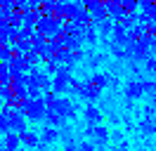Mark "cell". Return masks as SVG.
Instances as JSON below:
<instances>
[{
    "instance_id": "13",
    "label": "cell",
    "mask_w": 156,
    "mask_h": 151,
    "mask_svg": "<svg viewBox=\"0 0 156 151\" xmlns=\"http://www.w3.org/2000/svg\"><path fill=\"white\" fill-rule=\"evenodd\" d=\"M88 83H92L95 87H99V90H104V87H107V83H109V76L102 73V71H95V73L88 78Z\"/></svg>"
},
{
    "instance_id": "22",
    "label": "cell",
    "mask_w": 156,
    "mask_h": 151,
    "mask_svg": "<svg viewBox=\"0 0 156 151\" xmlns=\"http://www.w3.org/2000/svg\"><path fill=\"white\" fill-rule=\"evenodd\" d=\"M19 151H24V149H19Z\"/></svg>"
},
{
    "instance_id": "3",
    "label": "cell",
    "mask_w": 156,
    "mask_h": 151,
    "mask_svg": "<svg viewBox=\"0 0 156 151\" xmlns=\"http://www.w3.org/2000/svg\"><path fill=\"white\" fill-rule=\"evenodd\" d=\"M85 135H88V139L95 144V146H104L109 142V130L104 128V125H88V130H85Z\"/></svg>"
},
{
    "instance_id": "4",
    "label": "cell",
    "mask_w": 156,
    "mask_h": 151,
    "mask_svg": "<svg viewBox=\"0 0 156 151\" xmlns=\"http://www.w3.org/2000/svg\"><path fill=\"white\" fill-rule=\"evenodd\" d=\"M52 111H57L64 121H66V118L71 121V118H76V104L71 102V99H66V97H59L57 104L52 106Z\"/></svg>"
},
{
    "instance_id": "9",
    "label": "cell",
    "mask_w": 156,
    "mask_h": 151,
    "mask_svg": "<svg viewBox=\"0 0 156 151\" xmlns=\"http://www.w3.org/2000/svg\"><path fill=\"white\" fill-rule=\"evenodd\" d=\"M144 92H147V85L142 83V80H130V83L126 85V94L130 99H140Z\"/></svg>"
},
{
    "instance_id": "8",
    "label": "cell",
    "mask_w": 156,
    "mask_h": 151,
    "mask_svg": "<svg viewBox=\"0 0 156 151\" xmlns=\"http://www.w3.org/2000/svg\"><path fill=\"white\" fill-rule=\"evenodd\" d=\"M2 146L7 151H19L21 149V137H19V132H5V137H2Z\"/></svg>"
},
{
    "instance_id": "14",
    "label": "cell",
    "mask_w": 156,
    "mask_h": 151,
    "mask_svg": "<svg viewBox=\"0 0 156 151\" xmlns=\"http://www.w3.org/2000/svg\"><path fill=\"white\" fill-rule=\"evenodd\" d=\"M121 7H123V12H126V17H135V12L140 9V2H137V0H123Z\"/></svg>"
},
{
    "instance_id": "16",
    "label": "cell",
    "mask_w": 156,
    "mask_h": 151,
    "mask_svg": "<svg viewBox=\"0 0 156 151\" xmlns=\"http://www.w3.org/2000/svg\"><path fill=\"white\" fill-rule=\"evenodd\" d=\"M43 99H45V104H48V109H52V106H55V104H57V92H52V90H50V92H45L43 94Z\"/></svg>"
},
{
    "instance_id": "15",
    "label": "cell",
    "mask_w": 156,
    "mask_h": 151,
    "mask_svg": "<svg viewBox=\"0 0 156 151\" xmlns=\"http://www.w3.org/2000/svg\"><path fill=\"white\" fill-rule=\"evenodd\" d=\"M97 36H99L97 28H95V26H88V28H85V36H83V38L88 40L90 45H95V43H97Z\"/></svg>"
},
{
    "instance_id": "10",
    "label": "cell",
    "mask_w": 156,
    "mask_h": 151,
    "mask_svg": "<svg viewBox=\"0 0 156 151\" xmlns=\"http://www.w3.org/2000/svg\"><path fill=\"white\" fill-rule=\"evenodd\" d=\"M19 137H21V146H26V149H36L40 144V135L36 130H26V132H21Z\"/></svg>"
},
{
    "instance_id": "1",
    "label": "cell",
    "mask_w": 156,
    "mask_h": 151,
    "mask_svg": "<svg viewBox=\"0 0 156 151\" xmlns=\"http://www.w3.org/2000/svg\"><path fill=\"white\" fill-rule=\"evenodd\" d=\"M71 83H73V76H71V66H59V71L55 76H52V92H66V90H71Z\"/></svg>"
},
{
    "instance_id": "11",
    "label": "cell",
    "mask_w": 156,
    "mask_h": 151,
    "mask_svg": "<svg viewBox=\"0 0 156 151\" xmlns=\"http://www.w3.org/2000/svg\"><path fill=\"white\" fill-rule=\"evenodd\" d=\"M95 28H97V33L102 38L111 36V33H114V19H109V17L99 19V21H95Z\"/></svg>"
},
{
    "instance_id": "12",
    "label": "cell",
    "mask_w": 156,
    "mask_h": 151,
    "mask_svg": "<svg viewBox=\"0 0 156 151\" xmlns=\"http://www.w3.org/2000/svg\"><path fill=\"white\" fill-rule=\"evenodd\" d=\"M59 137H62V132H59L57 128H50V125H45V128L40 130V142H45V144H52V142H57Z\"/></svg>"
},
{
    "instance_id": "21",
    "label": "cell",
    "mask_w": 156,
    "mask_h": 151,
    "mask_svg": "<svg viewBox=\"0 0 156 151\" xmlns=\"http://www.w3.org/2000/svg\"><path fill=\"white\" fill-rule=\"evenodd\" d=\"M0 151H7V149H5V146H2V144H0Z\"/></svg>"
},
{
    "instance_id": "18",
    "label": "cell",
    "mask_w": 156,
    "mask_h": 151,
    "mask_svg": "<svg viewBox=\"0 0 156 151\" xmlns=\"http://www.w3.org/2000/svg\"><path fill=\"white\" fill-rule=\"evenodd\" d=\"M97 146L92 144L90 139H83V142H78V151H95Z\"/></svg>"
},
{
    "instance_id": "19",
    "label": "cell",
    "mask_w": 156,
    "mask_h": 151,
    "mask_svg": "<svg viewBox=\"0 0 156 151\" xmlns=\"http://www.w3.org/2000/svg\"><path fill=\"white\" fill-rule=\"evenodd\" d=\"M0 130H2V132H10V118H7L2 111H0Z\"/></svg>"
},
{
    "instance_id": "6",
    "label": "cell",
    "mask_w": 156,
    "mask_h": 151,
    "mask_svg": "<svg viewBox=\"0 0 156 151\" xmlns=\"http://www.w3.org/2000/svg\"><path fill=\"white\" fill-rule=\"evenodd\" d=\"M99 94H102V90L95 87L92 83H88V78H85V80H83V87H80V97H83L88 104H95L99 99Z\"/></svg>"
},
{
    "instance_id": "5",
    "label": "cell",
    "mask_w": 156,
    "mask_h": 151,
    "mask_svg": "<svg viewBox=\"0 0 156 151\" xmlns=\"http://www.w3.org/2000/svg\"><path fill=\"white\" fill-rule=\"evenodd\" d=\"M83 116H85V123L88 125H102V121H104V113L99 111L95 104H85V111H83Z\"/></svg>"
},
{
    "instance_id": "17",
    "label": "cell",
    "mask_w": 156,
    "mask_h": 151,
    "mask_svg": "<svg viewBox=\"0 0 156 151\" xmlns=\"http://www.w3.org/2000/svg\"><path fill=\"white\" fill-rule=\"evenodd\" d=\"M111 54L114 57H126L128 54V50L123 45H116V43H111Z\"/></svg>"
},
{
    "instance_id": "7",
    "label": "cell",
    "mask_w": 156,
    "mask_h": 151,
    "mask_svg": "<svg viewBox=\"0 0 156 151\" xmlns=\"http://www.w3.org/2000/svg\"><path fill=\"white\" fill-rule=\"evenodd\" d=\"M10 130L12 132H19V135L29 130V121H26V116H24L21 111H17V113H12V116H10Z\"/></svg>"
},
{
    "instance_id": "20",
    "label": "cell",
    "mask_w": 156,
    "mask_h": 151,
    "mask_svg": "<svg viewBox=\"0 0 156 151\" xmlns=\"http://www.w3.org/2000/svg\"><path fill=\"white\" fill-rule=\"evenodd\" d=\"M48 146H50V144H45V142H40L38 146H36V151H48Z\"/></svg>"
},
{
    "instance_id": "2",
    "label": "cell",
    "mask_w": 156,
    "mask_h": 151,
    "mask_svg": "<svg viewBox=\"0 0 156 151\" xmlns=\"http://www.w3.org/2000/svg\"><path fill=\"white\" fill-rule=\"evenodd\" d=\"M62 21L55 17H43L38 19V24H36V33H40V36H45V38H55L57 33H62Z\"/></svg>"
}]
</instances>
